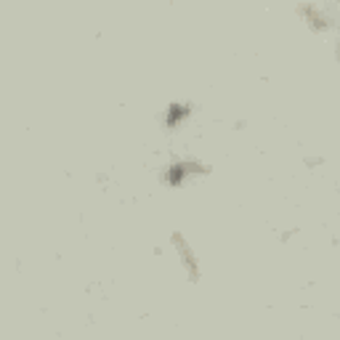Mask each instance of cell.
<instances>
[{
	"label": "cell",
	"mask_w": 340,
	"mask_h": 340,
	"mask_svg": "<svg viewBox=\"0 0 340 340\" xmlns=\"http://www.w3.org/2000/svg\"><path fill=\"white\" fill-rule=\"evenodd\" d=\"M197 165H175V168H170V173H168V181L170 184H181V178H184L189 170H194Z\"/></svg>",
	"instance_id": "cell-1"
},
{
	"label": "cell",
	"mask_w": 340,
	"mask_h": 340,
	"mask_svg": "<svg viewBox=\"0 0 340 340\" xmlns=\"http://www.w3.org/2000/svg\"><path fill=\"white\" fill-rule=\"evenodd\" d=\"M184 115H186V109H178V106H173V109H170V115H168V122H170V125H175V122H178Z\"/></svg>",
	"instance_id": "cell-2"
}]
</instances>
